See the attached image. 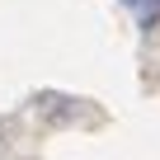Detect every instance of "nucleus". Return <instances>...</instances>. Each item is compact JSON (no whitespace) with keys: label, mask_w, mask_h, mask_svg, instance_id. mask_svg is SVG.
I'll return each instance as SVG.
<instances>
[{"label":"nucleus","mask_w":160,"mask_h":160,"mask_svg":"<svg viewBox=\"0 0 160 160\" xmlns=\"http://www.w3.org/2000/svg\"><path fill=\"white\" fill-rule=\"evenodd\" d=\"M122 5L137 14L141 28H155V24H160V0H122Z\"/></svg>","instance_id":"nucleus-1"}]
</instances>
